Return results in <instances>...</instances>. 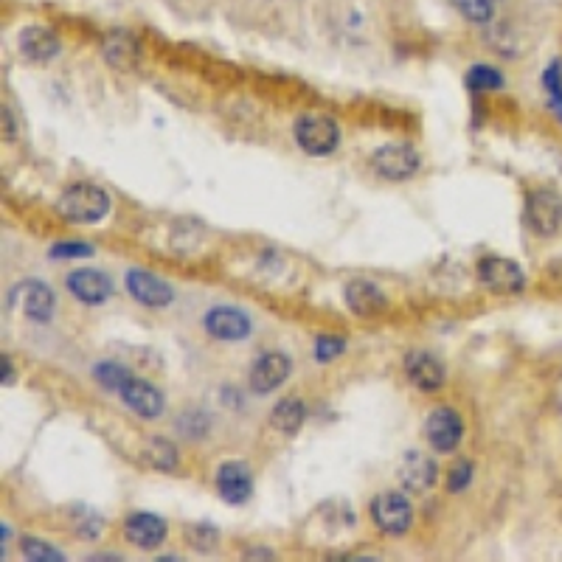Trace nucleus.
Segmentation results:
<instances>
[{"instance_id": "nucleus-1", "label": "nucleus", "mask_w": 562, "mask_h": 562, "mask_svg": "<svg viewBox=\"0 0 562 562\" xmlns=\"http://www.w3.org/2000/svg\"><path fill=\"white\" fill-rule=\"evenodd\" d=\"M57 214L71 225H96L110 214V194L96 183H74L57 200Z\"/></svg>"}, {"instance_id": "nucleus-2", "label": "nucleus", "mask_w": 562, "mask_h": 562, "mask_svg": "<svg viewBox=\"0 0 562 562\" xmlns=\"http://www.w3.org/2000/svg\"><path fill=\"white\" fill-rule=\"evenodd\" d=\"M369 515L374 520V526L380 529L388 537H402L408 534L411 523H414V509H411V501L402 495V492H394V489H385L380 492L369 506Z\"/></svg>"}, {"instance_id": "nucleus-3", "label": "nucleus", "mask_w": 562, "mask_h": 562, "mask_svg": "<svg viewBox=\"0 0 562 562\" xmlns=\"http://www.w3.org/2000/svg\"><path fill=\"white\" fill-rule=\"evenodd\" d=\"M9 307L20 310L31 321L48 324L54 318V312H57V296L43 281L23 279L9 290Z\"/></svg>"}, {"instance_id": "nucleus-4", "label": "nucleus", "mask_w": 562, "mask_h": 562, "mask_svg": "<svg viewBox=\"0 0 562 562\" xmlns=\"http://www.w3.org/2000/svg\"><path fill=\"white\" fill-rule=\"evenodd\" d=\"M296 144L312 158H326L341 147V127L326 116H304L296 121Z\"/></svg>"}, {"instance_id": "nucleus-5", "label": "nucleus", "mask_w": 562, "mask_h": 562, "mask_svg": "<svg viewBox=\"0 0 562 562\" xmlns=\"http://www.w3.org/2000/svg\"><path fill=\"white\" fill-rule=\"evenodd\" d=\"M475 273H478V281L492 290V293H498V296H515V293H523L526 290V273H523V267L518 262H512V259H506V256H484L478 267H475Z\"/></svg>"}, {"instance_id": "nucleus-6", "label": "nucleus", "mask_w": 562, "mask_h": 562, "mask_svg": "<svg viewBox=\"0 0 562 562\" xmlns=\"http://www.w3.org/2000/svg\"><path fill=\"white\" fill-rule=\"evenodd\" d=\"M419 166H422V158L411 144H383L371 155V169L391 183L411 180L419 172Z\"/></svg>"}, {"instance_id": "nucleus-7", "label": "nucleus", "mask_w": 562, "mask_h": 562, "mask_svg": "<svg viewBox=\"0 0 562 562\" xmlns=\"http://www.w3.org/2000/svg\"><path fill=\"white\" fill-rule=\"evenodd\" d=\"M526 222L540 239L554 237L562 228V197L554 189H534L526 200Z\"/></svg>"}, {"instance_id": "nucleus-8", "label": "nucleus", "mask_w": 562, "mask_h": 562, "mask_svg": "<svg viewBox=\"0 0 562 562\" xmlns=\"http://www.w3.org/2000/svg\"><path fill=\"white\" fill-rule=\"evenodd\" d=\"M425 436L436 453H456L464 439V422L453 408H436L425 422Z\"/></svg>"}, {"instance_id": "nucleus-9", "label": "nucleus", "mask_w": 562, "mask_h": 562, "mask_svg": "<svg viewBox=\"0 0 562 562\" xmlns=\"http://www.w3.org/2000/svg\"><path fill=\"white\" fill-rule=\"evenodd\" d=\"M214 484H217V492H220L222 501L231 503V506H242V503L251 501L253 475L245 461H222L220 467H217Z\"/></svg>"}, {"instance_id": "nucleus-10", "label": "nucleus", "mask_w": 562, "mask_h": 562, "mask_svg": "<svg viewBox=\"0 0 562 562\" xmlns=\"http://www.w3.org/2000/svg\"><path fill=\"white\" fill-rule=\"evenodd\" d=\"M127 290H130V296L141 304V307H149V310H163V307H169L172 304V287L161 279V276H155V273H149V270H138L133 267L130 273H127Z\"/></svg>"}, {"instance_id": "nucleus-11", "label": "nucleus", "mask_w": 562, "mask_h": 562, "mask_svg": "<svg viewBox=\"0 0 562 562\" xmlns=\"http://www.w3.org/2000/svg\"><path fill=\"white\" fill-rule=\"evenodd\" d=\"M119 397L133 414H138V419H147V422L158 419L163 414V405H166L158 385L141 380V377H130L127 383L121 385Z\"/></svg>"}, {"instance_id": "nucleus-12", "label": "nucleus", "mask_w": 562, "mask_h": 562, "mask_svg": "<svg viewBox=\"0 0 562 562\" xmlns=\"http://www.w3.org/2000/svg\"><path fill=\"white\" fill-rule=\"evenodd\" d=\"M405 377L425 394H436L447 380L444 363L436 355H430L425 349H414L405 357Z\"/></svg>"}, {"instance_id": "nucleus-13", "label": "nucleus", "mask_w": 562, "mask_h": 562, "mask_svg": "<svg viewBox=\"0 0 562 562\" xmlns=\"http://www.w3.org/2000/svg\"><path fill=\"white\" fill-rule=\"evenodd\" d=\"M206 332L217 341H245L253 332L251 318L237 307H214L206 312Z\"/></svg>"}, {"instance_id": "nucleus-14", "label": "nucleus", "mask_w": 562, "mask_h": 562, "mask_svg": "<svg viewBox=\"0 0 562 562\" xmlns=\"http://www.w3.org/2000/svg\"><path fill=\"white\" fill-rule=\"evenodd\" d=\"M293 371V360L284 355V352H267L262 355L251 369V391L253 394H270L281 385L287 383Z\"/></svg>"}, {"instance_id": "nucleus-15", "label": "nucleus", "mask_w": 562, "mask_h": 562, "mask_svg": "<svg viewBox=\"0 0 562 562\" xmlns=\"http://www.w3.org/2000/svg\"><path fill=\"white\" fill-rule=\"evenodd\" d=\"M68 290L71 296L79 298L88 307H102L107 298L113 296V281L104 276L102 270L93 267H79L68 276Z\"/></svg>"}, {"instance_id": "nucleus-16", "label": "nucleus", "mask_w": 562, "mask_h": 562, "mask_svg": "<svg viewBox=\"0 0 562 562\" xmlns=\"http://www.w3.org/2000/svg\"><path fill=\"white\" fill-rule=\"evenodd\" d=\"M166 523L152 512H133L130 518L124 520V537L141 551H152V548L163 546L166 540Z\"/></svg>"}, {"instance_id": "nucleus-17", "label": "nucleus", "mask_w": 562, "mask_h": 562, "mask_svg": "<svg viewBox=\"0 0 562 562\" xmlns=\"http://www.w3.org/2000/svg\"><path fill=\"white\" fill-rule=\"evenodd\" d=\"M102 54L107 65L113 71H119V74H130V71L138 68V62H141V48H138L130 31H110L104 37Z\"/></svg>"}, {"instance_id": "nucleus-18", "label": "nucleus", "mask_w": 562, "mask_h": 562, "mask_svg": "<svg viewBox=\"0 0 562 562\" xmlns=\"http://www.w3.org/2000/svg\"><path fill=\"white\" fill-rule=\"evenodd\" d=\"M343 296H346V304H349V310L355 312L357 318H377V315H383L388 310V298L374 281H349Z\"/></svg>"}, {"instance_id": "nucleus-19", "label": "nucleus", "mask_w": 562, "mask_h": 562, "mask_svg": "<svg viewBox=\"0 0 562 562\" xmlns=\"http://www.w3.org/2000/svg\"><path fill=\"white\" fill-rule=\"evenodd\" d=\"M436 461L425 456V453H419V450H411V453H405V459L400 464V481L402 487L408 489V492H414V495H422V492H428L433 484H436Z\"/></svg>"}, {"instance_id": "nucleus-20", "label": "nucleus", "mask_w": 562, "mask_h": 562, "mask_svg": "<svg viewBox=\"0 0 562 562\" xmlns=\"http://www.w3.org/2000/svg\"><path fill=\"white\" fill-rule=\"evenodd\" d=\"M20 54L31 62H48L60 54V37L45 26H29L17 37Z\"/></svg>"}, {"instance_id": "nucleus-21", "label": "nucleus", "mask_w": 562, "mask_h": 562, "mask_svg": "<svg viewBox=\"0 0 562 562\" xmlns=\"http://www.w3.org/2000/svg\"><path fill=\"white\" fill-rule=\"evenodd\" d=\"M307 419V408L298 397H284L281 402H276L273 414H270V425L284 433V436H296L301 425Z\"/></svg>"}, {"instance_id": "nucleus-22", "label": "nucleus", "mask_w": 562, "mask_h": 562, "mask_svg": "<svg viewBox=\"0 0 562 562\" xmlns=\"http://www.w3.org/2000/svg\"><path fill=\"white\" fill-rule=\"evenodd\" d=\"M144 459L149 461V467L161 473H172L178 470V447L163 436H149L144 444Z\"/></svg>"}, {"instance_id": "nucleus-23", "label": "nucleus", "mask_w": 562, "mask_h": 562, "mask_svg": "<svg viewBox=\"0 0 562 562\" xmlns=\"http://www.w3.org/2000/svg\"><path fill=\"white\" fill-rule=\"evenodd\" d=\"M93 377H96V383L107 388V391H116L119 394L121 385L127 383L133 374L127 366H121V363H113V360H104V363H96L93 366Z\"/></svg>"}, {"instance_id": "nucleus-24", "label": "nucleus", "mask_w": 562, "mask_h": 562, "mask_svg": "<svg viewBox=\"0 0 562 562\" xmlns=\"http://www.w3.org/2000/svg\"><path fill=\"white\" fill-rule=\"evenodd\" d=\"M20 551H23V557L26 560H34V562H62L65 560V554H62L60 548L51 546V543H45L40 537H23L20 540Z\"/></svg>"}, {"instance_id": "nucleus-25", "label": "nucleus", "mask_w": 562, "mask_h": 562, "mask_svg": "<svg viewBox=\"0 0 562 562\" xmlns=\"http://www.w3.org/2000/svg\"><path fill=\"white\" fill-rule=\"evenodd\" d=\"M503 85H506V79L492 65H473L467 71V88L470 90H501Z\"/></svg>"}, {"instance_id": "nucleus-26", "label": "nucleus", "mask_w": 562, "mask_h": 562, "mask_svg": "<svg viewBox=\"0 0 562 562\" xmlns=\"http://www.w3.org/2000/svg\"><path fill=\"white\" fill-rule=\"evenodd\" d=\"M186 540H189L200 554H211V551L217 548V543H220V532H217V526L197 523V526H189V529H186Z\"/></svg>"}, {"instance_id": "nucleus-27", "label": "nucleus", "mask_w": 562, "mask_h": 562, "mask_svg": "<svg viewBox=\"0 0 562 562\" xmlns=\"http://www.w3.org/2000/svg\"><path fill=\"white\" fill-rule=\"evenodd\" d=\"M456 6L470 23H489L495 15L498 0H456Z\"/></svg>"}, {"instance_id": "nucleus-28", "label": "nucleus", "mask_w": 562, "mask_h": 562, "mask_svg": "<svg viewBox=\"0 0 562 562\" xmlns=\"http://www.w3.org/2000/svg\"><path fill=\"white\" fill-rule=\"evenodd\" d=\"M74 532L76 537H82V540H96V537L104 532V518L102 515H96L93 509H79V512H76Z\"/></svg>"}, {"instance_id": "nucleus-29", "label": "nucleus", "mask_w": 562, "mask_h": 562, "mask_svg": "<svg viewBox=\"0 0 562 562\" xmlns=\"http://www.w3.org/2000/svg\"><path fill=\"white\" fill-rule=\"evenodd\" d=\"M543 85H546L548 96H551V107L562 119V62L554 60L543 74Z\"/></svg>"}, {"instance_id": "nucleus-30", "label": "nucleus", "mask_w": 562, "mask_h": 562, "mask_svg": "<svg viewBox=\"0 0 562 562\" xmlns=\"http://www.w3.org/2000/svg\"><path fill=\"white\" fill-rule=\"evenodd\" d=\"M346 352V338H338V335H321L315 341V360L318 363H332L335 357H341Z\"/></svg>"}, {"instance_id": "nucleus-31", "label": "nucleus", "mask_w": 562, "mask_h": 562, "mask_svg": "<svg viewBox=\"0 0 562 562\" xmlns=\"http://www.w3.org/2000/svg\"><path fill=\"white\" fill-rule=\"evenodd\" d=\"M473 481V464L467 459L456 461L447 473V492H464Z\"/></svg>"}, {"instance_id": "nucleus-32", "label": "nucleus", "mask_w": 562, "mask_h": 562, "mask_svg": "<svg viewBox=\"0 0 562 562\" xmlns=\"http://www.w3.org/2000/svg\"><path fill=\"white\" fill-rule=\"evenodd\" d=\"M48 256H51V259H60V262L82 259V256H93V245H88V242H57V245H51Z\"/></svg>"}, {"instance_id": "nucleus-33", "label": "nucleus", "mask_w": 562, "mask_h": 562, "mask_svg": "<svg viewBox=\"0 0 562 562\" xmlns=\"http://www.w3.org/2000/svg\"><path fill=\"white\" fill-rule=\"evenodd\" d=\"M15 138V119H9V107H3V141Z\"/></svg>"}, {"instance_id": "nucleus-34", "label": "nucleus", "mask_w": 562, "mask_h": 562, "mask_svg": "<svg viewBox=\"0 0 562 562\" xmlns=\"http://www.w3.org/2000/svg\"><path fill=\"white\" fill-rule=\"evenodd\" d=\"M0 363H3V385L9 388V385L15 383V366L9 363V357H3Z\"/></svg>"}]
</instances>
